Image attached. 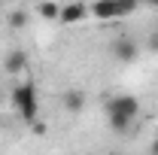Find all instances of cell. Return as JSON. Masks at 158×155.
Returning <instances> with one entry per match:
<instances>
[{"label":"cell","instance_id":"8fae6325","mask_svg":"<svg viewBox=\"0 0 158 155\" xmlns=\"http://www.w3.org/2000/svg\"><path fill=\"white\" fill-rule=\"evenodd\" d=\"M31 131H34V134H46V125H43V122H31Z\"/></svg>","mask_w":158,"mask_h":155},{"label":"cell","instance_id":"5bb4252c","mask_svg":"<svg viewBox=\"0 0 158 155\" xmlns=\"http://www.w3.org/2000/svg\"><path fill=\"white\" fill-rule=\"evenodd\" d=\"M146 3H149V6H152V9H158V0H146Z\"/></svg>","mask_w":158,"mask_h":155},{"label":"cell","instance_id":"3957f363","mask_svg":"<svg viewBox=\"0 0 158 155\" xmlns=\"http://www.w3.org/2000/svg\"><path fill=\"white\" fill-rule=\"evenodd\" d=\"M110 52H113V58L122 61V64H131V61L140 58V46L134 37H128V34H118L113 40V46H110Z\"/></svg>","mask_w":158,"mask_h":155},{"label":"cell","instance_id":"30bf717a","mask_svg":"<svg viewBox=\"0 0 158 155\" xmlns=\"http://www.w3.org/2000/svg\"><path fill=\"white\" fill-rule=\"evenodd\" d=\"M24 24H27V12H24V9L9 12V27H24Z\"/></svg>","mask_w":158,"mask_h":155},{"label":"cell","instance_id":"6da1fadb","mask_svg":"<svg viewBox=\"0 0 158 155\" xmlns=\"http://www.w3.org/2000/svg\"><path fill=\"white\" fill-rule=\"evenodd\" d=\"M103 113H106V122L116 134H128L140 116V100L134 94H116L103 103Z\"/></svg>","mask_w":158,"mask_h":155},{"label":"cell","instance_id":"7c38bea8","mask_svg":"<svg viewBox=\"0 0 158 155\" xmlns=\"http://www.w3.org/2000/svg\"><path fill=\"white\" fill-rule=\"evenodd\" d=\"M149 49H152V52H158V34H152V37H149Z\"/></svg>","mask_w":158,"mask_h":155},{"label":"cell","instance_id":"8992f818","mask_svg":"<svg viewBox=\"0 0 158 155\" xmlns=\"http://www.w3.org/2000/svg\"><path fill=\"white\" fill-rule=\"evenodd\" d=\"M85 15H91V9H88L85 3H67V6H61L58 21H64V24H76V21H82Z\"/></svg>","mask_w":158,"mask_h":155},{"label":"cell","instance_id":"7a4b0ae2","mask_svg":"<svg viewBox=\"0 0 158 155\" xmlns=\"http://www.w3.org/2000/svg\"><path fill=\"white\" fill-rule=\"evenodd\" d=\"M12 110L19 113V119L24 125L37 122V113H40V94H37V85L34 82H21L12 88Z\"/></svg>","mask_w":158,"mask_h":155},{"label":"cell","instance_id":"277c9868","mask_svg":"<svg viewBox=\"0 0 158 155\" xmlns=\"http://www.w3.org/2000/svg\"><path fill=\"white\" fill-rule=\"evenodd\" d=\"M85 103H88V97L82 88H67L64 94H61V107H64V113H70V116H79L82 110H85Z\"/></svg>","mask_w":158,"mask_h":155},{"label":"cell","instance_id":"5b68a950","mask_svg":"<svg viewBox=\"0 0 158 155\" xmlns=\"http://www.w3.org/2000/svg\"><path fill=\"white\" fill-rule=\"evenodd\" d=\"M88 9H91V15H94V19H100V21L118 19V3H116V0H94Z\"/></svg>","mask_w":158,"mask_h":155},{"label":"cell","instance_id":"52a82bcc","mask_svg":"<svg viewBox=\"0 0 158 155\" xmlns=\"http://www.w3.org/2000/svg\"><path fill=\"white\" fill-rule=\"evenodd\" d=\"M3 70H6L9 76H15V73H21V70H27V55H24L21 49L6 52V58H3Z\"/></svg>","mask_w":158,"mask_h":155},{"label":"cell","instance_id":"ba28073f","mask_svg":"<svg viewBox=\"0 0 158 155\" xmlns=\"http://www.w3.org/2000/svg\"><path fill=\"white\" fill-rule=\"evenodd\" d=\"M37 15H40V19H46V21H58L61 6L55 3V0H43V3H37Z\"/></svg>","mask_w":158,"mask_h":155},{"label":"cell","instance_id":"9c48e42d","mask_svg":"<svg viewBox=\"0 0 158 155\" xmlns=\"http://www.w3.org/2000/svg\"><path fill=\"white\" fill-rule=\"evenodd\" d=\"M118 3V19H125V15H134L140 9V0H116Z\"/></svg>","mask_w":158,"mask_h":155},{"label":"cell","instance_id":"4fadbf2b","mask_svg":"<svg viewBox=\"0 0 158 155\" xmlns=\"http://www.w3.org/2000/svg\"><path fill=\"white\" fill-rule=\"evenodd\" d=\"M149 152H152V155H158V137L152 140V143H149Z\"/></svg>","mask_w":158,"mask_h":155}]
</instances>
